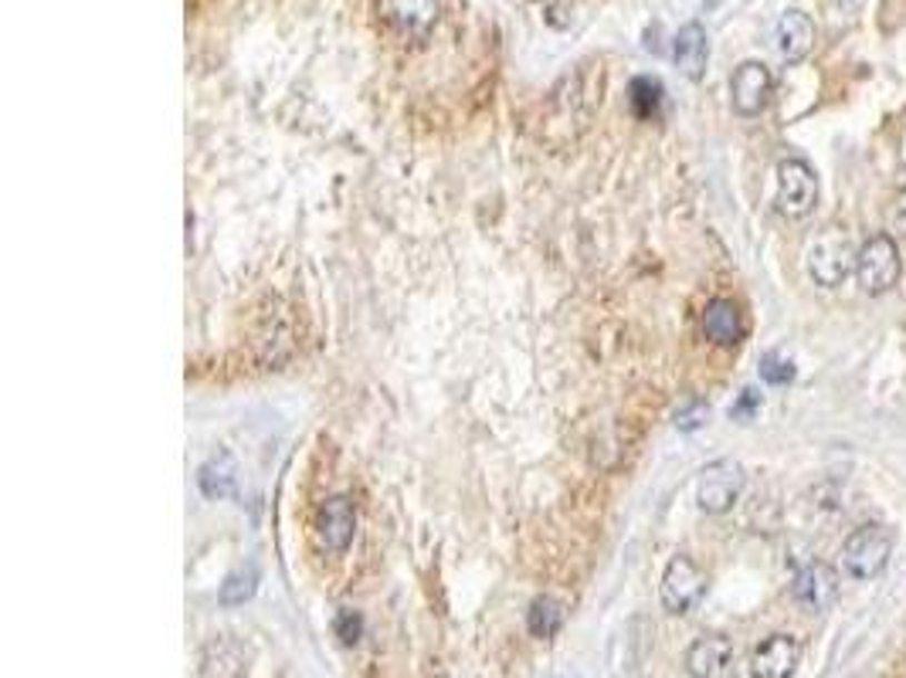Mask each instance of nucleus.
<instances>
[{
    "instance_id": "obj_1",
    "label": "nucleus",
    "mask_w": 906,
    "mask_h": 678,
    "mask_svg": "<svg viewBox=\"0 0 906 678\" xmlns=\"http://www.w3.org/2000/svg\"><path fill=\"white\" fill-rule=\"evenodd\" d=\"M893 554V532L886 526H859L843 547V570L853 580H873L886 570Z\"/></svg>"
},
{
    "instance_id": "obj_2",
    "label": "nucleus",
    "mask_w": 906,
    "mask_h": 678,
    "mask_svg": "<svg viewBox=\"0 0 906 678\" xmlns=\"http://www.w3.org/2000/svg\"><path fill=\"white\" fill-rule=\"evenodd\" d=\"M856 258L859 251L853 248L849 235L838 231V228H828L822 231L815 241H812V251H808V271L818 286H843L849 271H856Z\"/></svg>"
},
{
    "instance_id": "obj_3",
    "label": "nucleus",
    "mask_w": 906,
    "mask_h": 678,
    "mask_svg": "<svg viewBox=\"0 0 906 678\" xmlns=\"http://www.w3.org/2000/svg\"><path fill=\"white\" fill-rule=\"evenodd\" d=\"M856 279L863 292L883 296L899 282V248L889 235H873L856 258Z\"/></svg>"
},
{
    "instance_id": "obj_4",
    "label": "nucleus",
    "mask_w": 906,
    "mask_h": 678,
    "mask_svg": "<svg viewBox=\"0 0 906 678\" xmlns=\"http://www.w3.org/2000/svg\"><path fill=\"white\" fill-rule=\"evenodd\" d=\"M703 594H706V574L699 570V564L686 554L673 557L663 574V584H659L663 607L669 610V615H689V610L703 600Z\"/></svg>"
},
{
    "instance_id": "obj_5",
    "label": "nucleus",
    "mask_w": 906,
    "mask_h": 678,
    "mask_svg": "<svg viewBox=\"0 0 906 678\" xmlns=\"http://www.w3.org/2000/svg\"><path fill=\"white\" fill-rule=\"evenodd\" d=\"M778 211L785 218H808L818 203V177L805 160L778 163Z\"/></svg>"
},
{
    "instance_id": "obj_6",
    "label": "nucleus",
    "mask_w": 906,
    "mask_h": 678,
    "mask_svg": "<svg viewBox=\"0 0 906 678\" xmlns=\"http://www.w3.org/2000/svg\"><path fill=\"white\" fill-rule=\"evenodd\" d=\"M740 492H744V468L737 461L724 458V461H714L709 468H703L699 486H696V502L703 512L720 516V512L734 509Z\"/></svg>"
},
{
    "instance_id": "obj_7",
    "label": "nucleus",
    "mask_w": 906,
    "mask_h": 678,
    "mask_svg": "<svg viewBox=\"0 0 906 678\" xmlns=\"http://www.w3.org/2000/svg\"><path fill=\"white\" fill-rule=\"evenodd\" d=\"M354 532H357V509L347 496H333L316 509L312 536L319 542V550L337 554V557L347 554L354 542Z\"/></svg>"
},
{
    "instance_id": "obj_8",
    "label": "nucleus",
    "mask_w": 906,
    "mask_h": 678,
    "mask_svg": "<svg viewBox=\"0 0 906 678\" xmlns=\"http://www.w3.org/2000/svg\"><path fill=\"white\" fill-rule=\"evenodd\" d=\"M770 89H774V79L767 72V64L760 61H744L734 79H730V96H734V109L740 116H760L770 102Z\"/></svg>"
},
{
    "instance_id": "obj_9",
    "label": "nucleus",
    "mask_w": 906,
    "mask_h": 678,
    "mask_svg": "<svg viewBox=\"0 0 906 678\" xmlns=\"http://www.w3.org/2000/svg\"><path fill=\"white\" fill-rule=\"evenodd\" d=\"M802 661V645L791 635H770L750 658L754 678H791Z\"/></svg>"
},
{
    "instance_id": "obj_10",
    "label": "nucleus",
    "mask_w": 906,
    "mask_h": 678,
    "mask_svg": "<svg viewBox=\"0 0 906 678\" xmlns=\"http://www.w3.org/2000/svg\"><path fill=\"white\" fill-rule=\"evenodd\" d=\"M791 594L795 600L805 607V610H815V615H822V610H828L838 597V577L828 564H805L798 574H795V584H791Z\"/></svg>"
},
{
    "instance_id": "obj_11",
    "label": "nucleus",
    "mask_w": 906,
    "mask_h": 678,
    "mask_svg": "<svg viewBox=\"0 0 906 678\" xmlns=\"http://www.w3.org/2000/svg\"><path fill=\"white\" fill-rule=\"evenodd\" d=\"M438 11V0H380V14L405 38H425L435 28Z\"/></svg>"
},
{
    "instance_id": "obj_12",
    "label": "nucleus",
    "mask_w": 906,
    "mask_h": 678,
    "mask_svg": "<svg viewBox=\"0 0 906 678\" xmlns=\"http://www.w3.org/2000/svg\"><path fill=\"white\" fill-rule=\"evenodd\" d=\"M703 332L717 347H737L744 336V312L730 299H714L703 309Z\"/></svg>"
},
{
    "instance_id": "obj_13",
    "label": "nucleus",
    "mask_w": 906,
    "mask_h": 678,
    "mask_svg": "<svg viewBox=\"0 0 906 678\" xmlns=\"http://www.w3.org/2000/svg\"><path fill=\"white\" fill-rule=\"evenodd\" d=\"M706 58H709V41H706L703 24L699 21L683 24L679 34H676V41H673V61H676V68H679L686 79L699 82L703 72H706Z\"/></svg>"
},
{
    "instance_id": "obj_14",
    "label": "nucleus",
    "mask_w": 906,
    "mask_h": 678,
    "mask_svg": "<svg viewBox=\"0 0 906 678\" xmlns=\"http://www.w3.org/2000/svg\"><path fill=\"white\" fill-rule=\"evenodd\" d=\"M774 44H778V51H781L785 61H791V64L802 61L815 48V24H812V18L802 14V11L781 14L778 28H774Z\"/></svg>"
},
{
    "instance_id": "obj_15",
    "label": "nucleus",
    "mask_w": 906,
    "mask_h": 678,
    "mask_svg": "<svg viewBox=\"0 0 906 678\" xmlns=\"http://www.w3.org/2000/svg\"><path fill=\"white\" fill-rule=\"evenodd\" d=\"M205 678H245L248 675V651L235 638H218L201 655Z\"/></svg>"
},
{
    "instance_id": "obj_16",
    "label": "nucleus",
    "mask_w": 906,
    "mask_h": 678,
    "mask_svg": "<svg viewBox=\"0 0 906 678\" xmlns=\"http://www.w3.org/2000/svg\"><path fill=\"white\" fill-rule=\"evenodd\" d=\"M730 641L724 635H706V638H696L686 651V668L693 678H717L727 661H730Z\"/></svg>"
},
{
    "instance_id": "obj_17",
    "label": "nucleus",
    "mask_w": 906,
    "mask_h": 678,
    "mask_svg": "<svg viewBox=\"0 0 906 678\" xmlns=\"http://www.w3.org/2000/svg\"><path fill=\"white\" fill-rule=\"evenodd\" d=\"M198 482H201V492L208 499H228L238 486V465L228 451H218L211 455L201 471H198Z\"/></svg>"
},
{
    "instance_id": "obj_18",
    "label": "nucleus",
    "mask_w": 906,
    "mask_h": 678,
    "mask_svg": "<svg viewBox=\"0 0 906 678\" xmlns=\"http://www.w3.org/2000/svg\"><path fill=\"white\" fill-rule=\"evenodd\" d=\"M663 102H666V89L659 79H649V76H638L631 86H628V106L631 112L641 119V122H649L663 112Z\"/></svg>"
},
{
    "instance_id": "obj_19",
    "label": "nucleus",
    "mask_w": 906,
    "mask_h": 678,
    "mask_svg": "<svg viewBox=\"0 0 906 678\" xmlns=\"http://www.w3.org/2000/svg\"><path fill=\"white\" fill-rule=\"evenodd\" d=\"M560 625H564V600L544 594V597H537V600L530 604V610H527V628H530L534 638H544V641H547V638H554V635L560 631Z\"/></svg>"
},
{
    "instance_id": "obj_20",
    "label": "nucleus",
    "mask_w": 906,
    "mask_h": 678,
    "mask_svg": "<svg viewBox=\"0 0 906 678\" xmlns=\"http://www.w3.org/2000/svg\"><path fill=\"white\" fill-rule=\"evenodd\" d=\"M255 587H258V570L255 567H241V570H235L221 584V604L225 607H238V604H245V600L255 597Z\"/></svg>"
},
{
    "instance_id": "obj_21",
    "label": "nucleus",
    "mask_w": 906,
    "mask_h": 678,
    "mask_svg": "<svg viewBox=\"0 0 906 678\" xmlns=\"http://www.w3.org/2000/svg\"><path fill=\"white\" fill-rule=\"evenodd\" d=\"M760 380H764V383H774V387L791 383V380H795V363L785 360L781 353H767V357L760 360Z\"/></svg>"
},
{
    "instance_id": "obj_22",
    "label": "nucleus",
    "mask_w": 906,
    "mask_h": 678,
    "mask_svg": "<svg viewBox=\"0 0 906 678\" xmlns=\"http://www.w3.org/2000/svg\"><path fill=\"white\" fill-rule=\"evenodd\" d=\"M706 418H709L706 400L693 397V400H686V407H679V411H676V428L679 431H696V428H703Z\"/></svg>"
},
{
    "instance_id": "obj_23",
    "label": "nucleus",
    "mask_w": 906,
    "mask_h": 678,
    "mask_svg": "<svg viewBox=\"0 0 906 678\" xmlns=\"http://www.w3.org/2000/svg\"><path fill=\"white\" fill-rule=\"evenodd\" d=\"M333 631H337V638H340L344 645H357V638H360V631H364V621H360L357 610H340L337 621H333Z\"/></svg>"
},
{
    "instance_id": "obj_24",
    "label": "nucleus",
    "mask_w": 906,
    "mask_h": 678,
    "mask_svg": "<svg viewBox=\"0 0 906 678\" xmlns=\"http://www.w3.org/2000/svg\"><path fill=\"white\" fill-rule=\"evenodd\" d=\"M757 403H760V397H757V390H744L740 393V400L730 407V418H737V421H747L754 411H757Z\"/></svg>"
},
{
    "instance_id": "obj_25",
    "label": "nucleus",
    "mask_w": 906,
    "mask_h": 678,
    "mask_svg": "<svg viewBox=\"0 0 906 678\" xmlns=\"http://www.w3.org/2000/svg\"><path fill=\"white\" fill-rule=\"evenodd\" d=\"M863 4V0H835V8H843V11H856Z\"/></svg>"
}]
</instances>
